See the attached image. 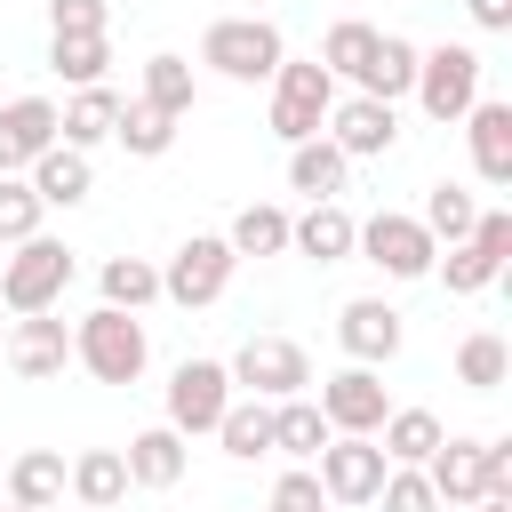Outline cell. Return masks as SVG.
<instances>
[{"label":"cell","instance_id":"6da1fadb","mask_svg":"<svg viewBox=\"0 0 512 512\" xmlns=\"http://www.w3.org/2000/svg\"><path fill=\"white\" fill-rule=\"evenodd\" d=\"M280 56H288V40H280L272 16H216L200 32V64L216 80H240V88H264L280 72Z\"/></svg>","mask_w":512,"mask_h":512},{"label":"cell","instance_id":"7a4b0ae2","mask_svg":"<svg viewBox=\"0 0 512 512\" xmlns=\"http://www.w3.org/2000/svg\"><path fill=\"white\" fill-rule=\"evenodd\" d=\"M72 248L56 240V232H32V240H16L8 248V264H0V312H56L64 304V288H72Z\"/></svg>","mask_w":512,"mask_h":512},{"label":"cell","instance_id":"3957f363","mask_svg":"<svg viewBox=\"0 0 512 512\" xmlns=\"http://www.w3.org/2000/svg\"><path fill=\"white\" fill-rule=\"evenodd\" d=\"M72 360H80L96 384H136V376H144V360H152V336H144V320H136V312L96 304V312L72 328Z\"/></svg>","mask_w":512,"mask_h":512},{"label":"cell","instance_id":"277c9868","mask_svg":"<svg viewBox=\"0 0 512 512\" xmlns=\"http://www.w3.org/2000/svg\"><path fill=\"white\" fill-rule=\"evenodd\" d=\"M272 88V136L280 144H304L328 128V104H336V72L320 56H280V72L264 80Z\"/></svg>","mask_w":512,"mask_h":512},{"label":"cell","instance_id":"5b68a950","mask_svg":"<svg viewBox=\"0 0 512 512\" xmlns=\"http://www.w3.org/2000/svg\"><path fill=\"white\" fill-rule=\"evenodd\" d=\"M480 48H464V40H440V48H416V104L440 120V128H456L472 104H480Z\"/></svg>","mask_w":512,"mask_h":512},{"label":"cell","instance_id":"8992f818","mask_svg":"<svg viewBox=\"0 0 512 512\" xmlns=\"http://www.w3.org/2000/svg\"><path fill=\"white\" fill-rule=\"evenodd\" d=\"M504 264H512V208H480L472 232H464L448 256H432V272L448 280V296H480V288H496Z\"/></svg>","mask_w":512,"mask_h":512},{"label":"cell","instance_id":"52a82bcc","mask_svg":"<svg viewBox=\"0 0 512 512\" xmlns=\"http://www.w3.org/2000/svg\"><path fill=\"white\" fill-rule=\"evenodd\" d=\"M232 272H240L232 240H224V232H192V240L160 264V296H168V304H184V312H208V304L232 288Z\"/></svg>","mask_w":512,"mask_h":512},{"label":"cell","instance_id":"ba28073f","mask_svg":"<svg viewBox=\"0 0 512 512\" xmlns=\"http://www.w3.org/2000/svg\"><path fill=\"white\" fill-rule=\"evenodd\" d=\"M352 256H368L384 280H432V256H440V240H432L416 216H400V208H376V216L352 232Z\"/></svg>","mask_w":512,"mask_h":512},{"label":"cell","instance_id":"9c48e42d","mask_svg":"<svg viewBox=\"0 0 512 512\" xmlns=\"http://www.w3.org/2000/svg\"><path fill=\"white\" fill-rule=\"evenodd\" d=\"M312 472H320V488H328V504H376V488H384V448H376V432H328V448L312 456Z\"/></svg>","mask_w":512,"mask_h":512},{"label":"cell","instance_id":"30bf717a","mask_svg":"<svg viewBox=\"0 0 512 512\" xmlns=\"http://www.w3.org/2000/svg\"><path fill=\"white\" fill-rule=\"evenodd\" d=\"M224 368H232V384H240V392H256V400H288V392H304V384H312V360H304V344H296V336H248Z\"/></svg>","mask_w":512,"mask_h":512},{"label":"cell","instance_id":"8fae6325","mask_svg":"<svg viewBox=\"0 0 512 512\" xmlns=\"http://www.w3.org/2000/svg\"><path fill=\"white\" fill-rule=\"evenodd\" d=\"M224 400H232V368L224 360H176L168 368V416L160 424H176L184 440H200V432H216Z\"/></svg>","mask_w":512,"mask_h":512},{"label":"cell","instance_id":"7c38bea8","mask_svg":"<svg viewBox=\"0 0 512 512\" xmlns=\"http://www.w3.org/2000/svg\"><path fill=\"white\" fill-rule=\"evenodd\" d=\"M344 160H384L392 144H400V104H384V96H336L328 104V128H320Z\"/></svg>","mask_w":512,"mask_h":512},{"label":"cell","instance_id":"4fadbf2b","mask_svg":"<svg viewBox=\"0 0 512 512\" xmlns=\"http://www.w3.org/2000/svg\"><path fill=\"white\" fill-rule=\"evenodd\" d=\"M0 360H8L24 384H48V376H64V360H72V328H64L56 312H24V320H8Z\"/></svg>","mask_w":512,"mask_h":512},{"label":"cell","instance_id":"5bb4252c","mask_svg":"<svg viewBox=\"0 0 512 512\" xmlns=\"http://www.w3.org/2000/svg\"><path fill=\"white\" fill-rule=\"evenodd\" d=\"M384 408H392V392H384V376L376 368H336V376H320V416H328V432H376L384 424Z\"/></svg>","mask_w":512,"mask_h":512},{"label":"cell","instance_id":"9a60e30c","mask_svg":"<svg viewBox=\"0 0 512 512\" xmlns=\"http://www.w3.org/2000/svg\"><path fill=\"white\" fill-rule=\"evenodd\" d=\"M336 344H344L360 368H384V360H400L408 328H400V312H392L384 296H352V304L336 312Z\"/></svg>","mask_w":512,"mask_h":512},{"label":"cell","instance_id":"2e32d148","mask_svg":"<svg viewBox=\"0 0 512 512\" xmlns=\"http://www.w3.org/2000/svg\"><path fill=\"white\" fill-rule=\"evenodd\" d=\"M56 144V104L48 96H8L0 104V176H24Z\"/></svg>","mask_w":512,"mask_h":512},{"label":"cell","instance_id":"e0dca14e","mask_svg":"<svg viewBox=\"0 0 512 512\" xmlns=\"http://www.w3.org/2000/svg\"><path fill=\"white\" fill-rule=\"evenodd\" d=\"M464 144H472V176L504 192V184H512V104L480 96V104L464 112Z\"/></svg>","mask_w":512,"mask_h":512},{"label":"cell","instance_id":"ac0fdd59","mask_svg":"<svg viewBox=\"0 0 512 512\" xmlns=\"http://www.w3.org/2000/svg\"><path fill=\"white\" fill-rule=\"evenodd\" d=\"M352 232H360V216L344 200H304V216H288V248L312 256V264H344L352 256Z\"/></svg>","mask_w":512,"mask_h":512},{"label":"cell","instance_id":"d6986e66","mask_svg":"<svg viewBox=\"0 0 512 512\" xmlns=\"http://www.w3.org/2000/svg\"><path fill=\"white\" fill-rule=\"evenodd\" d=\"M424 480H432V496H440V512H464L472 496H488V472H480V440H464V432H448L432 456H424Z\"/></svg>","mask_w":512,"mask_h":512},{"label":"cell","instance_id":"ffe728a7","mask_svg":"<svg viewBox=\"0 0 512 512\" xmlns=\"http://www.w3.org/2000/svg\"><path fill=\"white\" fill-rule=\"evenodd\" d=\"M120 456H128V488H176L184 464H192V440H184L176 424H144Z\"/></svg>","mask_w":512,"mask_h":512},{"label":"cell","instance_id":"44dd1931","mask_svg":"<svg viewBox=\"0 0 512 512\" xmlns=\"http://www.w3.org/2000/svg\"><path fill=\"white\" fill-rule=\"evenodd\" d=\"M24 184L40 192V208H80V200L96 192V168H88V152H72V144H48V152L24 168Z\"/></svg>","mask_w":512,"mask_h":512},{"label":"cell","instance_id":"7402d4cb","mask_svg":"<svg viewBox=\"0 0 512 512\" xmlns=\"http://www.w3.org/2000/svg\"><path fill=\"white\" fill-rule=\"evenodd\" d=\"M0 496L24 504V512H48V504L64 496V456H56V448H24V456H8V464H0Z\"/></svg>","mask_w":512,"mask_h":512},{"label":"cell","instance_id":"603a6c76","mask_svg":"<svg viewBox=\"0 0 512 512\" xmlns=\"http://www.w3.org/2000/svg\"><path fill=\"white\" fill-rule=\"evenodd\" d=\"M112 120H120V96L96 80V88H72V104H56V144H72V152H96L104 136H112Z\"/></svg>","mask_w":512,"mask_h":512},{"label":"cell","instance_id":"cb8c5ba5","mask_svg":"<svg viewBox=\"0 0 512 512\" xmlns=\"http://www.w3.org/2000/svg\"><path fill=\"white\" fill-rule=\"evenodd\" d=\"M216 440H224V456H232V464H256V456H272V400H256V392H232V400H224V416H216Z\"/></svg>","mask_w":512,"mask_h":512},{"label":"cell","instance_id":"d4e9b609","mask_svg":"<svg viewBox=\"0 0 512 512\" xmlns=\"http://www.w3.org/2000/svg\"><path fill=\"white\" fill-rule=\"evenodd\" d=\"M64 488H72L88 512H112V504L128 496V456H120V448H80V456L64 464Z\"/></svg>","mask_w":512,"mask_h":512},{"label":"cell","instance_id":"484cf974","mask_svg":"<svg viewBox=\"0 0 512 512\" xmlns=\"http://www.w3.org/2000/svg\"><path fill=\"white\" fill-rule=\"evenodd\" d=\"M344 176H352V160H344L328 136L288 144V192H304V200H336V192H344Z\"/></svg>","mask_w":512,"mask_h":512},{"label":"cell","instance_id":"4316f807","mask_svg":"<svg viewBox=\"0 0 512 512\" xmlns=\"http://www.w3.org/2000/svg\"><path fill=\"white\" fill-rule=\"evenodd\" d=\"M320 448H328V416H320V400H304V392L272 400V456H296V464H312Z\"/></svg>","mask_w":512,"mask_h":512},{"label":"cell","instance_id":"83f0119b","mask_svg":"<svg viewBox=\"0 0 512 512\" xmlns=\"http://www.w3.org/2000/svg\"><path fill=\"white\" fill-rule=\"evenodd\" d=\"M440 440H448V424H440L432 408H384V424H376V448H384V464H424Z\"/></svg>","mask_w":512,"mask_h":512},{"label":"cell","instance_id":"f1b7e54d","mask_svg":"<svg viewBox=\"0 0 512 512\" xmlns=\"http://www.w3.org/2000/svg\"><path fill=\"white\" fill-rule=\"evenodd\" d=\"M360 96H384V104H400L408 88H416V40H400V32H376V56H368V72L352 80Z\"/></svg>","mask_w":512,"mask_h":512},{"label":"cell","instance_id":"f546056e","mask_svg":"<svg viewBox=\"0 0 512 512\" xmlns=\"http://www.w3.org/2000/svg\"><path fill=\"white\" fill-rule=\"evenodd\" d=\"M112 64V40L104 32H48V72L72 80V88H96Z\"/></svg>","mask_w":512,"mask_h":512},{"label":"cell","instance_id":"4dcf8cb0","mask_svg":"<svg viewBox=\"0 0 512 512\" xmlns=\"http://www.w3.org/2000/svg\"><path fill=\"white\" fill-rule=\"evenodd\" d=\"M504 376H512V344H504L496 328H472V336L456 344V384H472V392H504Z\"/></svg>","mask_w":512,"mask_h":512},{"label":"cell","instance_id":"1f68e13d","mask_svg":"<svg viewBox=\"0 0 512 512\" xmlns=\"http://www.w3.org/2000/svg\"><path fill=\"white\" fill-rule=\"evenodd\" d=\"M232 256H288V208H272V200H248L240 216H232Z\"/></svg>","mask_w":512,"mask_h":512},{"label":"cell","instance_id":"d6a6232c","mask_svg":"<svg viewBox=\"0 0 512 512\" xmlns=\"http://www.w3.org/2000/svg\"><path fill=\"white\" fill-rule=\"evenodd\" d=\"M96 288H104V304L144 312V304H160V264H144V256H104Z\"/></svg>","mask_w":512,"mask_h":512},{"label":"cell","instance_id":"836d02e7","mask_svg":"<svg viewBox=\"0 0 512 512\" xmlns=\"http://www.w3.org/2000/svg\"><path fill=\"white\" fill-rule=\"evenodd\" d=\"M112 136H120V144H128L136 160H160V152L176 144V112H160V104H144V96H136V104H120Z\"/></svg>","mask_w":512,"mask_h":512},{"label":"cell","instance_id":"e575fe53","mask_svg":"<svg viewBox=\"0 0 512 512\" xmlns=\"http://www.w3.org/2000/svg\"><path fill=\"white\" fill-rule=\"evenodd\" d=\"M472 216H480V200H472L464 184H432V192H424V208H416V224H424L440 248H456V240L472 232Z\"/></svg>","mask_w":512,"mask_h":512},{"label":"cell","instance_id":"d590c367","mask_svg":"<svg viewBox=\"0 0 512 512\" xmlns=\"http://www.w3.org/2000/svg\"><path fill=\"white\" fill-rule=\"evenodd\" d=\"M368 56H376V24L344 16V24H328V32H320V64H328L336 80H360V72H368Z\"/></svg>","mask_w":512,"mask_h":512},{"label":"cell","instance_id":"8d00e7d4","mask_svg":"<svg viewBox=\"0 0 512 512\" xmlns=\"http://www.w3.org/2000/svg\"><path fill=\"white\" fill-rule=\"evenodd\" d=\"M192 96H200V80H192V56H152L144 64V104H160V112H192Z\"/></svg>","mask_w":512,"mask_h":512},{"label":"cell","instance_id":"74e56055","mask_svg":"<svg viewBox=\"0 0 512 512\" xmlns=\"http://www.w3.org/2000/svg\"><path fill=\"white\" fill-rule=\"evenodd\" d=\"M40 192L24 184V176H0V248H16V240H32L40 232Z\"/></svg>","mask_w":512,"mask_h":512},{"label":"cell","instance_id":"f35d334b","mask_svg":"<svg viewBox=\"0 0 512 512\" xmlns=\"http://www.w3.org/2000/svg\"><path fill=\"white\" fill-rule=\"evenodd\" d=\"M376 504H384V512H440V496H432L424 464H392V472H384V488H376Z\"/></svg>","mask_w":512,"mask_h":512},{"label":"cell","instance_id":"ab89813d","mask_svg":"<svg viewBox=\"0 0 512 512\" xmlns=\"http://www.w3.org/2000/svg\"><path fill=\"white\" fill-rule=\"evenodd\" d=\"M264 512H328L320 472H312V464H288V472L272 480V504H264Z\"/></svg>","mask_w":512,"mask_h":512},{"label":"cell","instance_id":"60d3db41","mask_svg":"<svg viewBox=\"0 0 512 512\" xmlns=\"http://www.w3.org/2000/svg\"><path fill=\"white\" fill-rule=\"evenodd\" d=\"M112 8L104 0H48V32H104Z\"/></svg>","mask_w":512,"mask_h":512},{"label":"cell","instance_id":"b9f144b4","mask_svg":"<svg viewBox=\"0 0 512 512\" xmlns=\"http://www.w3.org/2000/svg\"><path fill=\"white\" fill-rule=\"evenodd\" d=\"M480 472H488V496H512V440H480Z\"/></svg>","mask_w":512,"mask_h":512},{"label":"cell","instance_id":"7bdbcfd3","mask_svg":"<svg viewBox=\"0 0 512 512\" xmlns=\"http://www.w3.org/2000/svg\"><path fill=\"white\" fill-rule=\"evenodd\" d=\"M464 16H472L480 32H512V0H464Z\"/></svg>","mask_w":512,"mask_h":512},{"label":"cell","instance_id":"ee69618b","mask_svg":"<svg viewBox=\"0 0 512 512\" xmlns=\"http://www.w3.org/2000/svg\"><path fill=\"white\" fill-rule=\"evenodd\" d=\"M464 512H512V496H472Z\"/></svg>","mask_w":512,"mask_h":512},{"label":"cell","instance_id":"f6af8a7d","mask_svg":"<svg viewBox=\"0 0 512 512\" xmlns=\"http://www.w3.org/2000/svg\"><path fill=\"white\" fill-rule=\"evenodd\" d=\"M0 512H24V504H0Z\"/></svg>","mask_w":512,"mask_h":512},{"label":"cell","instance_id":"bcb514c9","mask_svg":"<svg viewBox=\"0 0 512 512\" xmlns=\"http://www.w3.org/2000/svg\"><path fill=\"white\" fill-rule=\"evenodd\" d=\"M0 344H8V320H0Z\"/></svg>","mask_w":512,"mask_h":512}]
</instances>
